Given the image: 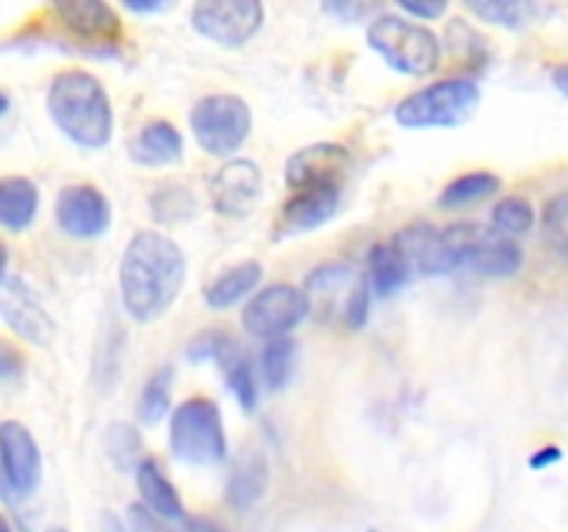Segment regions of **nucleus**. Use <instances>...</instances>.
<instances>
[{"instance_id": "1", "label": "nucleus", "mask_w": 568, "mask_h": 532, "mask_svg": "<svg viewBox=\"0 0 568 532\" xmlns=\"http://www.w3.org/2000/svg\"><path fill=\"white\" fill-rule=\"evenodd\" d=\"M186 283V255L159 231H139L120 258V299L136 321H155Z\"/></svg>"}, {"instance_id": "2", "label": "nucleus", "mask_w": 568, "mask_h": 532, "mask_svg": "<svg viewBox=\"0 0 568 532\" xmlns=\"http://www.w3.org/2000/svg\"><path fill=\"white\" fill-rule=\"evenodd\" d=\"M50 120L78 147L100 150L114 133V109L103 83L87 70H64L50 81L48 98Z\"/></svg>"}, {"instance_id": "3", "label": "nucleus", "mask_w": 568, "mask_h": 532, "mask_svg": "<svg viewBox=\"0 0 568 532\" xmlns=\"http://www.w3.org/2000/svg\"><path fill=\"white\" fill-rule=\"evenodd\" d=\"M305 299H308L311 316L320 325L358 332L369 319V275L342 260L322 264L305 277Z\"/></svg>"}, {"instance_id": "4", "label": "nucleus", "mask_w": 568, "mask_h": 532, "mask_svg": "<svg viewBox=\"0 0 568 532\" xmlns=\"http://www.w3.org/2000/svg\"><path fill=\"white\" fill-rule=\"evenodd\" d=\"M483 92L471 78H444L430 83L419 92L399 100L394 109L397 125L410 131H427V127H458L475 116L480 109Z\"/></svg>"}, {"instance_id": "5", "label": "nucleus", "mask_w": 568, "mask_h": 532, "mask_svg": "<svg viewBox=\"0 0 568 532\" xmlns=\"http://www.w3.org/2000/svg\"><path fill=\"white\" fill-rule=\"evenodd\" d=\"M366 39L369 48L403 75H430L442 59V42L436 33L405 14H377L369 20Z\"/></svg>"}, {"instance_id": "6", "label": "nucleus", "mask_w": 568, "mask_h": 532, "mask_svg": "<svg viewBox=\"0 0 568 532\" xmlns=\"http://www.w3.org/2000/svg\"><path fill=\"white\" fill-rule=\"evenodd\" d=\"M170 449L181 463L214 466L227 454L222 410L209 397H189L172 410Z\"/></svg>"}, {"instance_id": "7", "label": "nucleus", "mask_w": 568, "mask_h": 532, "mask_svg": "<svg viewBox=\"0 0 568 532\" xmlns=\"http://www.w3.org/2000/svg\"><path fill=\"white\" fill-rule=\"evenodd\" d=\"M444 238H447L455 269L466 266L488 277H514L525 260L514 238L477 222H458L453 227H444Z\"/></svg>"}, {"instance_id": "8", "label": "nucleus", "mask_w": 568, "mask_h": 532, "mask_svg": "<svg viewBox=\"0 0 568 532\" xmlns=\"http://www.w3.org/2000/svg\"><path fill=\"white\" fill-rule=\"evenodd\" d=\"M189 127L209 155L225 158L242 150L253 131V111L239 94H209L189 114Z\"/></svg>"}, {"instance_id": "9", "label": "nucleus", "mask_w": 568, "mask_h": 532, "mask_svg": "<svg viewBox=\"0 0 568 532\" xmlns=\"http://www.w3.org/2000/svg\"><path fill=\"white\" fill-rule=\"evenodd\" d=\"M305 316H311L305 291L294 288L292 283H272L244 305L242 325L250 336L275 341L292 332Z\"/></svg>"}, {"instance_id": "10", "label": "nucleus", "mask_w": 568, "mask_h": 532, "mask_svg": "<svg viewBox=\"0 0 568 532\" xmlns=\"http://www.w3.org/2000/svg\"><path fill=\"white\" fill-rule=\"evenodd\" d=\"M192 25L220 48H242L264 25V6L258 0H205L192 9Z\"/></svg>"}, {"instance_id": "11", "label": "nucleus", "mask_w": 568, "mask_h": 532, "mask_svg": "<svg viewBox=\"0 0 568 532\" xmlns=\"http://www.w3.org/2000/svg\"><path fill=\"white\" fill-rule=\"evenodd\" d=\"M0 319L22 341L48 347L55 338V321L26 280L6 275L0 280Z\"/></svg>"}, {"instance_id": "12", "label": "nucleus", "mask_w": 568, "mask_h": 532, "mask_svg": "<svg viewBox=\"0 0 568 532\" xmlns=\"http://www.w3.org/2000/svg\"><path fill=\"white\" fill-rule=\"evenodd\" d=\"M0 482L14 497H28L42 482V452L22 421H0Z\"/></svg>"}, {"instance_id": "13", "label": "nucleus", "mask_w": 568, "mask_h": 532, "mask_svg": "<svg viewBox=\"0 0 568 532\" xmlns=\"http://www.w3.org/2000/svg\"><path fill=\"white\" fill-rule=\"evenodd\" d=\"M353 166V155L344 144L316 142L297 150L286 164V183L294 192H308V188H342Z\"/></svg>"}, {"instance_id": "14", "label": "nucleus", "mask_w": 568, "mask_h": 532, "mask_svg": "<svg viewBox=\"0 0 568 532\" xmlns=\"http://www.w3.org/2000/svg\"><path fill=\"white\" fill-rule=\"evenodd\" d=\"M55 222L72 238H98L111 225V203L92 183H70L55 197Z\"/></svg>"}, {"instance_id": "15", "label": "nucleus", "mask_w": 568, "mask_h": 532, "mask_svg": "<svg viewBox=\"0 0 568 532\" xmlns=\"http://www.w3.org/2000/svg\"><path fill=\"white\" fill-rule=\"evenodd\" d=\"M264 192V175L258 164L247 158H233L222 164L209 181L211 205L225 216H247Z\"/></svg>"}, {"instance_id": "16", "label": "nucleus", "mask_w": 568, "mask_h": 532, "mask_svg": "<svg viewBox=\"0 0 568 532\" xmlns=\"http://www.w3.org/2000/svg\"><path fill=\"white\" fill-rule=\"evenodd\" d=\"M53 17L64 31L89 44H116L122 39V20L114 6L103 0H55Z\"/></svg>"}, {"instance_id": "17", "label": "nucleus", "mask_w": 568, "mask_h": 532, "mask_svg": "<svg viewBox=\"0 0 568 532\" xmlns=\"http://www.w3.org/2000/svg\"><path fill=\"white\" fill-rule=\"evenodd\" d=\"M392 244L403 255L405 264H408L410 275L427 277L455 272L444 231L433 227L430 222H416V225L405 227V231H399L394 236Z\"/></svg>"}, {"instance_id": "18", "label": "nucleus", "mask_w": 568, "mask_h": 532, "mask_svg": "<svg viewBox=\"0 0 568 532\" xmlns=\"http://www.w3.org/2000/svg\"><path fill=\"white\" fill-rule=\"evenodd\" d=\"M342 203V188H308V192H297L277 216V233L275 236H297V233L316 231L325 222L333 219Z\"/></svg>"}, {"instance_id": "19", "label": "nucleus", "mask_w": 568, "mask_h": 532, "mask_svg": "<svg viewBox=\"0 0 568 532\" xmlns=\"http://www.w3.org/2000/svg\"><path fill=\"white\" fill-rule=\"evenodd\" d=\"M131 158L142 166H166L183 158V136L172 122L153 120L136 133L128 147Z\"/></svg>"}, {"instance_id": "20", "label": "nucleus", "mask_w": 568, "mask_h": 532, "mask_svg": "<svg viewBox=\"0 0 568 532\" xmlns=\"http://www.w3.org/2000/svg\"><path fill=\"white\" fill-rule=\"evenodd\" d=\"M39 211V188L26 175L0 177V227L22 233L33 225Z\"/></svg>"}, {"instance_id": "21", "label": "nucleus", "mask_w": 568, "mask_h": 532, "mask_svg": "<svg viewBox=\"0 0 568 532\" xmlns=\"http://www.w3.org/2000/svg\"><path fill=\"white\" fill-rule=\"evenodd\" d=\"M136 488L139 497H142L144 508L153 510L155 515L166 521H181L186 519V508H183L181 493L175 491L166 474L161 471V466L155 460H142L136 469Z\"/></svg>"}, {"instance_id": "22", "label": "nucleus", "mask_w": 568, "mask_h": 532, "mask_svg": "<svg viewBox=\"0 0 568 532\" xmlns=\"http://www.w3.org/2000/svg\"><path fill=\"white\" fill-rule=\"evenodd\" d=\"M214 360L220 364L227 388H231L233 397L239 399V405H242L247 413H253V410L258 408V382H255L253 364H250L247 352H244L231 336H225L220 349H216Z\"/></svg>"}, {"instance_id": "23", "label": "nucleus", "mask_w": 568, "mask_h": 532, "mask_svg": "<svg viewBox=\"0 0 568 532\" xmlns=\"http://www.w3.org/2000/svg\"><path fill=\"white\" fill-rule=\"evenodd\" d=\"M261 277H264V269H261L258 260H242V264L231 266L216 280L209 283V288H205V305L214 310L233 308L247 294H253V288H258Z\"/></svg>"}, {"instance_id": "24", "label": "nucleus", "mask_w": 568, "mask_h": 532, "mask_svg": "<svg viewBox=\"0 0 568 532\" xmlns=\"http://www.w3.org/2000/svg\"><path fill=\"white\" fill-rule=\"evenodd\" d=\"M266 485H270L266 460L255 452L244 454L242 463L236 466V471L227 480V504L233 510H250L264 497Z\"/></svg>"}, {"instance_id": "25", "label": "nucleus", "mask_w": 568, "mask_h": 532, "mask_svg": "<svg viewBox=\"0 0 568 532\" xmlns=\"http://www.w3.org/2000/svg\"><path fill=\"white\" fill-rule=\"evenodd\" d=\"M366 275H369L372 294H377V297H392L399 288L408 286V280L414 277L394 244H375L369 249V269H366Z\"/></svg>"}, {"instance_id": "26", "label": "nucleus", "mask_w": 568, "mask_h": 532, "mask_svg": "<svg viewBox=\"0 0 568 532\" xmlns=\"http://www.w3.org/2000/svg\"><path fill=\"white\" fill-rule=\"evenodd\" d=\"M499 188H503V181H499V175H494V172H466V175H458L455 181H449L447 186H444V192L438 194V205L447 211L469 208V205H477L483 203V200L494 197Z\"/></svg>"}, {"instance_id": "27", "label": "nucleus", "mask_w": 568, "mask_h": 532, "mask_svg": "<svg viewBox=\"0 0 568 532\" xmlns=\"http://www.w3.org/2000/svg\"><path fill=\"white\" fill-rule=\"evenodd\" d=\"M471 14L480 20L494 22L499 28H510V31H521V28L536 25L541 17L549 14L547 6L541 3H469Z\"/></svg>"}, {"instance_id": "28", "label": "nucleus", "mask_w": 568, "mask_h": 532, "mask_svg": "<svg viewBox=\"0 0 568 532\" xmlns=\"http://www.w3.org/2000/svg\"><path fill=\"white\" fill-rule=\"evenodd\" d=\"M294 364H297V344L292 341L288 336L275 338L264 347L261 352V375H264V386L277 391L288 382L292 377Z\"/></svg>"}, {"instance_id": "29", "label": "nucleus", "mask_w": 568, "mask_h": 532, "mask_svg": "<svg viewBox=\"0 0 568 532\" xmlns=\"http://www.w3.org/2000/svg\"><path fill=\"white\" fill-rule=\"evenodd\" d=\"M172 366H161L159 371H153L148 380V386H144L142 391V399H139V419L144 421V424H155V421H161L166 416V410H170V391H172Z\"/></svg>"}, {"instance_id": "30", "label": "nucleus", "mask_w": 568, "mask_h": 532, "mask_svg": "<svg viewBox=\"0 0 568 532\" xmlns=\"http://www.w3.org/2000/svg\"><path fill=\"white\" fill-rule=\"evenodd\" d=\"M491 222L494 231H499L503 236H525L536 225V211H532V205L525 197H505L494 205Z\"/></svg>"}, {"instance_id": "31", "label": "nucleus", "mask_w": 568, "mask_h": 532, "mask_svg": "<svg viewBox=\"0 0 568 532\" xmlns=\"http://www.w3.org/2000/svg\"><path fill=\"white\" fill-rule=\"evenodd\" d=\"M150 208L159 222L175 225V222H186L194 214V197L183 186H164L150 197Z\"/></svg>"}, {"instance_id": "32", "label": "nucleus", "mask_w": 568, "mask_h": 532, "mask_svg": "<svg viewBox=\"0 0 568 532\" xmlns=\"http://www.w3.org/2000/svg\"><path fill=\"white\" fill-rule=\"evenodd\" d=\"M544 238H547L549 247L568 260V192L555 194L547 203L541 216Z\"/></svg>"}, {"instance_id": "33", "label": "nucleus", "mask_w": 568, "mask_h": 532, "mask_svg": "<svg viewBox=\"0 0 568 532\" xmlns=\"http://www.w3.org/2000/svg\"><path fill=\"white\" fill-rule=\"evenodd\" d=\"M139 452H142V441H139L136 430L128 424H114L109 430V458L114 460L116 469H139Z\"/></svg>"}, {"instance_id": "34", "label": "nucleus", "mask_w": 568, "mask_h": 532, "mask_svg": "<svg viewBox=\"0 0 568 532\" xmlns=\"http://www.w3.org/2000/svg\"><path fill=\"white\" fill-rule=\"evenodd\" d=\"M26 371V352L11 338L0 336V386L17 382Z\"/></svg>"}, {"instance_id": "35", "label": "nucleus", "mask_w": 568, "mask_h": 532, "mask_svg": "<svg viewBox=\"0 0 568 532\" xmlns=\"http://www.w3.org/2000/svg\"><path fill=\"white\" fill-rule=\"evenodd\" d=\"M125 521H128V532H172L170 526H166V519L155 515L153 510L144 508L142 502L128 504Z\"/></svg>"}, {"instance_id": "36", "label": "nucleus", "mask_w": 568, "mask_h": 532, "mask_svg": "<svg viewBox=\"0 0 568 532\" xmlns=\"http://www.w3.org/2000/svg\"><path fill=\"white\" fill-rule=\"evenodd\" d=\"M322 11L331 17H338L342 22H358V20H364L369 11H375V6H369V3H325L322 6Z\"/></svg>"}, {"instance_id": "37", "label": "nucleus", "mask_w": 568, "mask_h": 532, "mask_svg": "<svg viewBox=\"0 0 568 532\" xmlns=\"http://www.w3.org/2000/svg\"><path fill=\"white\" fill-rule=\"evenodd\" d=\"M399 11H405L408 17H416V20H438L442 14H447V3H399Z\"/></svg>"}, {"instance_id": "38", "label": "nucleus", "mask_w": 568, "mask_h": 532, "mask_svg": "<svg viewBox=\"0 0 568 532\" xmlns=\"http://www.w3.org/2000/svg\"><path fill=\"white\" fill-rule=\"evenodd\" d=\"M555 460H560V449L558 447H547L541 449L538 454H532V469H547V466H552Z\"/></svg>"}, {"instance_id": "39", "label": "nucleus", "mask_w": 568, "mask_h": 532, "mask_svg": "<svg viewBox=\"0 0 568 532\" xmlns=\"http://www.w3.org/2000/svg\"><path fill=\"white\" fill-rule=\"evenodd\" d=\"M183 532H225L220 524H214L211 519H189L186 530Z\"/></svg>"}, {"instance_id": "40", "label": "nucleus", "mask_w": 568, "mask_h": 532, "mask_svg": "<svg viewBox=\"0 0 568 532\" xmlns=\"http://www.w3.org/2000/svg\"><path fill=\"white\" fill-rule=\"evenodd\" d=\"M552 81H555V86H558V92L566 94V98H568V64L558 66V70H555Z\"/></svg>"}, {"instance_id": "41", "label": "nucleus", "mask_w": 568, "mask_h": 532, "mask_svg": "<svg viewBox=\"0 0 568 532\" xmlns=\"http://www.w3.org/2000/svg\"><path fill=\"white\" fill-rule=\"evenodd\" d=\"M131 11H161L166 9V3H128Z\"/></svg>"}, {"instance_id": "42", "label": "nucleus", "mask_w": 568, "mask_h": 532, "mask_svg": "<svg viewBox=\"0 0 568 532\" xmlns=\"http://www.w3.org/2000/svg\"><path fill=\"white\" fill-rule=\"evenodd\" d=\"M6 266H9V249H6V244L0 242V280L6 277Z\"/></svg>"}, {"instance_id": "43", "label": "nucleus", "mask_w": 568, "mask_h": 532, "mask_svg": "<svg viewBox=\"0 0 568 532\" xmlns=\"http://www.w3.org/2000/svg\"><path fill=\"white\" fill-rule=\"evenodd\" d=\"M6 111H9V98H6L3 92H0V120L6 116Z\"/></svg>"}, {"instance_id": "44", "label": "nucleus", "mask_w": 568, "mask_h": 532, "mask_svg": "<svg viewBox=\"0 0 568 532\" xmlns=\"http://www.w3.org/2000/svg\"><path fill=\"white\" fill-rule=\"evenodd\" d=\"M0 532H14V530H11V524H9V519H6V515H0Z\"/></svg>"}, {"instance_id": "45", "label": "nucleus", "mask_w": 568, "mask_h": 532, "mask_svg": "<svg viewBox=\"0 0 568 532\" xmlns=\"http://www.w3.org/2000/svg\"><path fill=\"white\" fill-rule=\"evenodd\" d=\"M48 532H70V530H64V526H50Z\"/></svg>"}]
</instances>
